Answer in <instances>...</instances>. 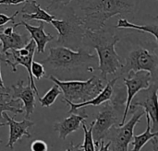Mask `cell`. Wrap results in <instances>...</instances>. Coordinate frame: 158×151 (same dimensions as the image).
Here are the masks:
<instances>
[{
    "label": "cell",
    "mask_w": 158,
    "mask_h": 151,
    "mask_svg": "<svg viewBox=\"0 0 158 151\" xmlns=\"http://www.w3.org/2000/svg\"><path fill=\"white\" fill-rule=\"evenodd\" d=\"M79 1L83 16L80 17L86 30L96 31L105 28L106 21L118 15L133 14L137 10V0H89Z\"/></svg>",
    "instance_id": "obj_1"
},
{
    "label": "cell",
    "mask_w": 158,
    "mask_h": 151,
    "mask_svg": "<svg viewBox=\"0 0 158 151\" xmlns=\"http://www.w3.org/2000/svg\"><path fill=\"white\" fill-rule=\"evenodd\" d=\"M119 37L113 34L108 30L102 29L96 31L86 30L83 42L92 46L97 53L100 70L103 79H106L110 75H116L123 66L121 59L116 52L115 46L119 42Z\"/></svg>",
    "instance_id": "obj_2"
},
{
    "label": "cell",
    "mask_w": 158,
    "mask_h": 151,
    "mask_svg": "<svg viewBox=\"0 0 158 151\" xmlns=\"http://www.w3.org/2000/svg\"><path fill=\"white\" fill-rule=\"evenodd\" d=\"M63 8L62 18L51 21V24L58 31L56 44L73 51L79 50L83 42L86 30L80 16L72 7L64 6Z\"/></svg>",
    "instance_id": "obj_3"
},
{
    "label": "cell",
    "mask_w": 158,
    "mask_h": 151,
    "mask_svg": "<svg viewBox=\"0 0 158 151\" xmlns=\"http://www.w3.org/2000/svg\"><path fill=\"white\" fill-rule=\"evenodd\" d=\"M50 80L54 82L60 89L64 95V101L71 103H82L89 101L95 98L105 88V84L102 78L97 76H93L91 78L81 80H60L55 77L53 75L49 77Z\"/></svg>",
    "instance_id": "obj_4"
},
{
    "label": "cell",
    "mask_w": 158,
    "mask_h": 151,
    "mask_svg": "<svg viewBox=\"0 0 158 151\" xmlns=\"http://www.w3.org/2000/svg\"><path fill=\"white\" fill-rule=\"evenodd\" d=\"M97 61V56L85 49L80 48L78 51H73L63 46H57L50 47L49 55L44 60L40 61V63L48 65L54 69L72 70L82 66L88 69L91 64Z\"/></svg>",
    "instance_id": "obj_5"
},
{
    "label": "cell",
    "mask_w": 158,
    "mask_h": 151,
    "mask_svg": "<svg viewBox=\"0 0 158 151\" xmlns=\"http://www.w3.org/2000/svg\"><path fill=\"white\" fill-rule=\"evenodd\" d=\"M126 95L124 92L118 91L114 99L106 101V104L103 107L101 112L98 113L94 121H93L92 136L95 148L99 147L102 140H105L108 131L113 126H118L120 121L118 120V114L120 108H125Z\"/></svg>",
    "instance_id": "obj_6"
},
{
    "label": "cell",
    "mask_w": 158,
    "mask_h": 151,
    "mask_svg": "<svg viewBox=\"0 0 158 151\" xmlns=\"http://www.w3.org/2000/svg\"><path fill=\"white\" fill-rule=\"evenodd\" d=\"M158 70V56L156 52L150 51L143 47H138L131 51L126 57L120 72L131 74L139 71H145L151 75L152 79H156Z\"/></svg>",
    "instance_id": "obj_7"
},
{
    "label": "cell",
    "mask_w": 158,
    "mask_h": 151,
    "mask_svg": "<svg viewBox=\"0 0 158 151\" xmlns=\"http://www.w3.org/2000/svg\"><path fill=\"white\" fill-rule=\"evenodd\" d=\"M143 116H145L143 110H136L122 126H113L108 131L106 137L109 139L110 148L112 147L110 151H129V145L134 136V128Z\"/></svg>",
    "instance_id": "obj_8"
},
{
    "label": "cell",
    "mask_w": 158,
    "mask_h": 151,
    "mask_svg": "<svg viewBox=\"0 0 158 151\" xmlns=\"http://www.w3.org/2000/svg\"><path fill=\"white\" fill-rule=\"evenodd\" d=\"M35 51H36V44L31 39L29 42L23 48H20L18 50H8L4 54L6 59V65L11 67V70L13 72H17V67L19 66H22L26 68L28 75H29L28 81L30 82V85L32 90L34 91L35 95L38 96V98H40L38 89L36 88L34 79L31 75V66L33 61Z\"/></svg>",
    "instance_id": "obj_9"
},
{
    "label": "cell",
    "mask_w": 158,
    "mask_h": 151,
    "mask_svg": "<svg viewBox=\"0 0 158 151\" xmlns=\"http://www.w3.org/2000/svg\"><path fill=\"white\" fill-rule=\"evenodd\" d=\"M124 84L127 88V95H126V103L123 112L122 118L120 120V124L118 126H122L129 114V109L131 106V101H133L134 97L142 90H146L151 86L152 77L148 72L145 71H139L136 73L129 74L127 77H124Z\"/></svg>",
    "instance_id": "obj_10"
},
{
    "label": "cell",
    "mask_w": 158,
    "mask_h": 151,
    "mask_svg": "<svg viewBox=\"0 0 158 151\" xmlns=\"http://www.w3.org/2000/svg\"><path fill=\"white\" fill-rule=\"evenodd\" d=\"M157 89V84L156 82L152 83L149 89H147L148 93L146 95H143V99L139 101H132L129 109V113H131L136 111L138 107L143 108L144 113L150 117L152 123L151 132L153 133H158Z\"/></svg>",
    "instance_id": "obj_11"
},
{
    "label": "cell",
    "mask_w": 158,
    "mask_h": 151,
    "mask_svg": "<svg viewBox=\"0 0 158 151\" xmlns=\"http://www.w3.org/2000/svg\"><path fill=\"white\" fill-rule=\"evenodd\" d=\"M11 93H8L11 98L19 100L24 107L25 118L30 119L35 109V93L32 90L30 82L27 80V85H24V81L20 80L12 85L9 89Z\"/></svg>",
    "instance_id": "obj_12"
},
{
    "label": "cell",
    "mask_w": 158,
    "mask_h": 151,
    "mask_svg": "<svg viewBox=\"0 0 158 151\" xmlns=\"http://www.w3.org/2000/svg\"><path fill=\"white\" fill-rule=\"evenodd\" d=\"M3 117L6 123V125H8L9 127V137L6 144L7 148H10V149H14V145L18 141H20L23 137H26L27 138L31 137L28 130L34 125V123L32 121L25 118L22 121L18 122L15 121L14 117H9L6 113H3Z\"/></svg>",
    "instance_id": "obj_13"
},
{
    "label": "cell",
    "mask_w": 158,
    "mask_h": 151,
    "mask_svg": "<svg viewBox=\"0 0 158 151\" xmlns=\"http://www.w3.org/2000/svg\"><path fill=\"white\" fill-rule=\"evenodd\" d=\"M13 26L0 28L1 52L5 54L8 50H18L23 48L31 40L25 34H20L14 30Z\"/></svg>",
    "instance_id": "obj_14"
},
{
    "label": "cell",
    "mask_w": 158,
    "mask_h": 151,
    "mask_svg": "<svg viewBox=\"0 0 158 151\" xmlns=\"http://www.w3.org/2000/svg\"><path fill=\"white\" fill-rule=\"evenodd\" d=\"M19 26H23L29 31L31 35V39L36 44V52L38 54H44L45 51L46 44L50 42L52 40H54V36L52 34L44 31V23L43 21H39L38 26L30 25L24 20H20L19 22L13 24L14 29Z\"/></svg>",
    "instance_id": "obj_15"
},
{
    "label": "cell",
    "mask_w": 158,
    "mask_h": 151,
    "mask_svg": "<svg viewBox=\"0 0 158 151\" xmlns=\"http://www.w3.org/2000/svg\"><path fill=\"white\" fill-rule=\"evenodd\" d=\"M119 77H117L115 78H113L111 81H109L104 88V89L95 97L94 98L93 100L89 101H85V102H82V103H78V104H75V103H71L69 101H64L65 102L68 103L69 106H70V110L69 111V113H76L78 110L81 109V108H85L87 106H99V105H102L103 103L110 101V99L112 98L113 96V92H114V87L118 81Z\"/></svg>",
    "instance_id": "obj_16"
},
{
    "label": "cell",
    "mask_w": 158,
    "mask_h": 151,
    "mask_svg": "<svg viewBox=\"0 0 158 151\" xmlns=\"http://www.w3.org/2000/svg\"><path fill=\"white\" fill-rule=\"evenodd\" d=\"M87 118L88 115L85 113H82V114L72 113L64 120L56 122L54 125V130L58 133V137L60 139L65 140L69 134L77 131L80 128L81 125L84 123Z\"/></svg>",
    "instance_id": "obj_17"
},
{
    "label": "cell",
    "mask_w": 158,
    "mask_h": 151,
    "mask_svg": "<svg viewBox=\"0 0 158 151\" xmlns=\"http://www.w3.org/2000/svg\"><path fill=\"white\" fill-rule=\"evenodd\" d=\"M20 12L22 13V19L27 20H37L51 23L52 20L56 18V16L50 14L48 11L43 9L40 5L37 4V1H28L24 3Z\"/></svg>",
    "instance_id": "obj_18"
},
{
    "label": "cell",
    "mask_w": 158,
    "mask_h": 151,
    "mask_svg": "<svg viewBox=\"0 0 158 151\" xmlns=\"http://www.w3.org/2000/svg\"><path fill=\"white\" fill-rule=\"evenodd\" d=\"M6 112L14 113L16 116L17 114L22 113L24 111L23 105L19 100L13 99L7 92H4L0 96V123H6L4 122L5 119L3 117V113Z\"/></svg>",
    "instance_id": "obj_19"
},
{
    "label": "cell",
    "mask_w": 158,
    "mask_h": 151,
    "mask_svg": "<svg viewBox=\"0 0 158 151\" xmlns=\"http://www.w3.org/2000/svg\"><path fill=\"white\" fill-rule=\"evenodd\" d=\"M116 28L118 30L123 29H132L137 30L141 32H146L154 36L155 42H157V24H149V25H137L132 22H130L127 18H120L118 20V24L116 25Z\"/></svg>",
    "instance_id": "obj_20"
},
{
    "label": "cell",
    "mask_w": 158,
    "mask_h": 151,
    "mask_svg": "<svg viewBox=\"0 0 158 151\" xmlns=\"http://www.w3.org/2000/svg\"><path fill=\"white\" fill-rule=\"evenodd\" d=\"M146 116V123H147V127L144 133L137 136H133L131 144L133 146L132 149L131 151H141L142 149L146 145V143L150 140H152L154 137H157L158 133H153L151 132V120L148 114L145 113Z\"/></svg>",
    "instance_id": "obj_21"
},
{
    "label": "cell",
    "mask_w": 158,
    "mask_h": 151,
    "mask_svg": "<svg viewBox=\"0 0 158 151\" xmlns=\"http://www.w3.org/2000/svg\"><path fill=\"white\" fill-rule=\"evenodd\" d=\"M61 90L58 88V86H56V84H54V86L44 94V97L39 98V102L42 105V107L46 108V107H50L57 99V97L61 94Z\"/></svg>",
    "instance_id": "obj_22"
},
{
    "label": "cell",
    "mask_w": 158,
    "mask_h": 151,
    "mask_svg": "<svg viewBox=\"0 0 158 151\" xmlns=\"http://www.w3.org/2000/svg\"><path fill=\"white\" fill-rule=\"evenodd\" d=\"M92 128H93V122L91 123L90 128L86 126L85 123H82V129L84 133V139H83V143L81 144L82 151H95V146L92 136Z\"/></svg>",
    "instance_id": "obj_23"
},
{
    "label": "cell",
    "mask_w": 158,
    "mask_h": 151,
    "mask_svg": "<svg viewBox=\"0 0 158 151\" xmlns=\"http://www.w3.org/2000/svg\"><path fill=\"white\" fill-rule=\"evenodd\" d=\"M31 75H32L33 79L40 80V79H42V78H44L45 77L44 66L40 62L32 61L31 66Z\"/></svg>",
    "instance_id": "obj_24"
},
{
    "label": "cell",
    "mask_w": 158,
    "mask_h": 151,
    "mask_svg": "<svg viewBox=\"0 0 158 151\" xmlns=\"http://www.w3.org/2000/svg\"><path fill=\"white\" fill-rule=\"evenodd\" d=\"M73 0H50L49 5L47 6L48 11H56L64 6H68V5Z\"/></svg>",
    "instance_id": "obj_25"
},
{
    "label": "cell",
    "mask_w": 158,
    "mask_h": 151,
    "mask_svg": "<svg viewBox=\"0 0 158 151\" xmlns=\"http://www.w3.org/2000/svg\"><path fill=\"white\" fill-rule=\"evenodd\" d=\"M31 151H48V145L44 140L36 139L31 144Z\"/></svg>",
    "instance_id": "obj_26"
},
{
    "label": "cell",
    "mask_w": 158,
    "mask_h": 151,
    "mask_svg": "<svg viewBox=\"0 0 158 151\" xmlns=\"http://www.w3.org/2000/svg\"><path fill=\"white\" fill-rule=\"evenodd\" d=\"M19 14V10L15 11V13L12 16H6L4 13H0V28H2L3 26H5L8 22H12L14 24L15 23V18Z\"/></svg>",
    "instance_id": "obj_27"
},
{
    "label": "cell",
    "mask_w": 158,
    "mask_h": 151,
    "mask_svg": "<svg viewBox=\"0 0 158 151\" xmlns=\"http://www.w3.org/2000/svg\"><path fill=\"white\" fill-rule=\"evenodd\" d=\"M28 1H37V0H0V6H16V5L26 3Z\"/></svg>",
    "instance_id": "obj_28"
},
{
    "label": "cell",
    "mask_w": 158,
    "mask_h": 151,
    "mask_svg": "<svg viewBox=\"0 0 158 151\" xmlns=\"http://www.w3.org/2000/svg\"><path fill=\"white\" fill-rule=\"evenodd\" d=\"M65 151H82V149H81V144L75 145L74 142H71L69 147Z\"/></svg>",
    "instance_id": "obj_29"
},
{
    "label": "cell",
    "mask_w": 158,
    "mask_h": 151,
    "mask_svg": "<svg viewBox=\"0 0 158 151\" xmlns=\"http://www.w3.org/2000/svg\"><path fill=\"white\" fill-rule=\"evenodd\" d=\"M152 144H153V151H158V139L157 137H154L152 140Z\"/></svg>",
    "instance_id": "obj_30"
},
{
    "label": "cell",
    "mask_w": 158,
    "mask_h": 151,
    "mask_svg": "<svg viewBox=\"0 0 158 151\" xmlns=\"http://www.w3.org/2000/svg\"><path fill=\"white\" fill-rule=\"evenodd\" d=\"M1 63V62H0ZM0 89H3L6 92V88L5 87V84H4V81H3V78H2V75H1V64H0Z\"/></svg>",
    "instance_id": "obj_31"
},
{
    "label": "cell",
    "mask_w": 158,
    "mask_h": 151,
    "mask_svg": "<svg viewBox=\"0 0 158 151\" xmlns=\"http://www.w3.org/2000/svg\"><path fill=\"white\" fill-rule=\"evenodd\" d=\"M0 62H4L5 64H6V59L5 54L1 52V46H0Z\"/></svg>",
    "instance_id": "obj_32"
},
{
    "label": "cell",
    "mask_w": 158,
    "mask_h": 151,
    "mask_svg": "<svg viewBox=\"0 0 158 151\" xmlns=\"http://www.w3.org/2000/svg\"><path fill=\"white\" fill-rule=\"evenodd\" d=\"M6 123H0V127H3V126H6ZM0 143H2V140L0 139Z\"/></svg>",
    "instance_id": "obj_33"
},
{
    "label": "cell",
    "mask_w": 158,
    "mask_h": 151,
    "mask_svg": "<svg viewBox=\"0 0 158 151\" xmlns=\"http://www.w3.org/2000/svg\"><path fill=\"white\" fill-rule=\"evenodd\" d=\"M3 93H4V92H0V96H1V95H2Z\"/></svg>",
    "instance_id": "obj_34"
}]
</instances>
